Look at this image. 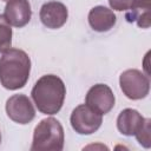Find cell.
I'll return each mask as SVG.
<instances>
[{
	"label": "cell",
	"mask_w": 151,
	"mask_h": 151,
	"mask_svg": "<svg viewBox=\"0 0 151 151\" xmlns=\"http://www.w3.org/2000/svg\"><path fill=\"white\" fill-rule=\"evenodd\" d=\"M127 21H136L142 28H149L150 20V0H134L132 7L126 13Z\"/></svg>",
	"instance_id": "12"
},
{
	"label": "cell",
	"mask_w": 151,
	"mask_h": 151,
	"mask_svg": "<svg viewBox=\"0 0 151 151\" xmlns=\"http://www.w3.org/2000/svg\"><path fill=\"white\" fill-rule=\"evenodd\" d=\"M88 24L91 28L96 32H107L110 31L117 21L116 14L112 9L105 6H96L88 12Z\"/></svg>",
	"instance_id": "10"
},
{
	"label": "cell",
	"mask_w": 151,
	"mask_h": 151,
	"mask_svg": "<svg viewBox=\"0 0 151 151\" xmlns=\"http://www.w3.org/2000/svg\"><path fill=\"white\" fill-rule=\"evenodd\" d=\"M31 59L19 48H8L0 57V84L11 91L24 87L29 78Z\"/></svg>",
	"instance_id": "2"
},
{
	"label": "cell",
	"mask_w": 151,
	"mask_h": 151,
	"mask_svg": "<svg viewBox=\"0 0 151 151\" xmlns=\"http://www.w3.org/2000/svg\"><path fill=\"white\" fill-rule=\"evenodd\" d=\"M72 129L79 134H92L103 123V116L86 104L78 105L70 117Z\"/></svg>",
	"instance_id": "5"
},
{
	"label": "cell",
	"mask_w": 151,
	"mask_h": 151,
	"mask_svg": "<svg viewBox=\"0 0 151 151\" xmlns=\"http://www.w3.org/2000/svg\"><path fill=\"white\" fill-rule=\"evenodd\" d=\"M39 17L44 26L51 29H57L66 24L68 11L67 7L60 1H48L41 6Z\"/></svg>",
	"instance_id": "8"
},
{
	"label": "cell",
	"mask_w": 151,
	"mask_h": 151,
	"mask_svg": "<svg viewBox=\"0 0 151 151\" xmlns=\"http://www.w3.org/2000/svg\"><path fill=\"white\" fill-rule=\"evenodd\" d=\"M32 99L38 111L44 114H55L63 107L66 87L64 81L54 74L40 77L31 91Z\"/></svg>",
	"instance_id": "1"
},
{
	"label": "cell",
	"mask_w": 151,
	"mask_h": 151,
	"mask_svg": "<svg viewBox=\"0 0 151 151\" xmlns=\"http://www.w3.org/2000/svg\"><path fill=\"white\" fill-rule=\"evenodd\" d=\"M2 1H8V0H2Z\"/></svg>",
	"instance_id": "17"
},
{
	"label": "cell",
	"mask_w": 151,
	"mask_h": 151,
	"mask_svg": "<svg viewBox=\"0 0 151 151\" xmlns=\"http://www.w3.org/2000/svg\"><path fill=\"white\" fill-rule=\"evenodd\" d=\"M119 85L123 93L131 100L143 99L150 92L149 76L136 68L124 71L119 77Z\"/></svg>",
	"instance_id": "4"
},
{
	"label": "cell",
	"mask_w": 151,
	"mask_h": 151,
	"mask_svg": "<svg viewBox=\"0 0 151 151\" xmlns=\"http://www.w3.org/2000/svg\"><path fill=\"white\" fill-rule=\"evenodd\" d=\"M114 101L116 99L111 87L105 84L93 85L85 97V104L101 116L109 113L113 109Z\"/></svg>",
	"instance_id": "7"
},
{
	"label": "cell",
	"mask_w": 151,
	"mask_h": 151,
	"mask_svg": "<svg viewBox=\"0 0 151 151\" xmlns=\"http://www.w3.org/2000/svg\"><path fill=\"white\" fill-rule=\"evenodd\" d=\"M134 0H109L110 7L114 11H129L132 5H133Z\"/></svg>",
	"instance_id": "15"
},
{
	"label": "cell",
	"mask_w": 151,
	"mask_h": 151,
	"mask_svg": "<svg viewBox=\"0 0 151 151\" xmlns=\"http://www.w3.org/2000/svg\"><path fill=\"white\" fill-rule=\"evenodd\" d=\"M150 123H151V120H150L149 118H145L143 125L139 127V130H138V131L136 132V134H134L136 138H137V142H138L142 146H144V147H146V149H149L150 145H151V138H150L151 129H150Z\"/></svg>",
	"instance_id": "14"
},
{
	"label": "cell",
	"mask_w": 151,
	"mask_h": 151,
	"mask_svg": "<svg viewBox=\"0 0 151 151\" xmlns=\"http://www.w3.org/2000/svg\"><path fill=\"white\" fill-rule=\"evenodd\" d=\"M4 17L11 26L18 28L26 26L32 17L28 0H8L5 6Z\"/></svg>",
	"instance_id": "9"
},
{
	"label": "cell",
	"mask_w": 151,
	"mask_h": 151,
	"mask_svg": "<svg viewBox=\"0 0 151 151\" xmlns=\"http://www.w3.org/2000/svg\"><path fill=\"white\" fill-rule=\"evenodd\" d=\"M12 46V28L6 21L4 14H0V53H4Z\"/></svg>",
	"instance_id": "13"
},
{
	"label": "cell",
	"mask_w": 151,
	"mask_h": 151,
	"mask_svg": "<svg viewBox=\"0 0 151 151\" xmlns=\"http://www.w3.org/2000/svg\"><path fill=\"white\" fill-rule=\"evenodd\" d=\"M0 144H1V132H0Z\"/></svg>",
	"instance_id": "16"
},
{
	"label": "cell",
	"mask_w": 151,
	"mask_h": 151,
	"mask_svg": "<svg viewBox=\"0 0 151 151\" xmlns=\"http://www.w3.org/2000/svg\"><path fill=\"white\" fill-rule=\"evenodd\" d=\"M6 113L14 123L25 125L35 117V110L31 99L25 94H13L6 101Z\"/></svg>",
	"instance_id": "6"
},
{
	"label": "cell",
	"mask_w": 151,
	"mask_h": 151,
	"mask_svg": "<svg viewBox=\"0 0 151 151\" xmlns=\"http://www.w3.org/2000/svg\"><path fill=\"white\" fill-rule=\"evenodd\" d=\"M145 118L134 109L123 110L117 118V129L118 131L127 137L134 136L139 127L143 125Z\"/></svg>",
	"instance_id": "11"
},
{
	"label": "cell",
	"mask_w": 151,
	"mask_h": 151,
	"mask_svg": "<svg viewBox=\"0 0 151 151\" xmlns=\"http://www.w3.org/2000/svg\"><path fill=\"white\" fill-rule=\"evenodd\" d=\"M65 134L60 122L53 117L45 118L34 127L31 151H61Z\"/></svg>",
	"instance_id": "3"
}]
</instances>
